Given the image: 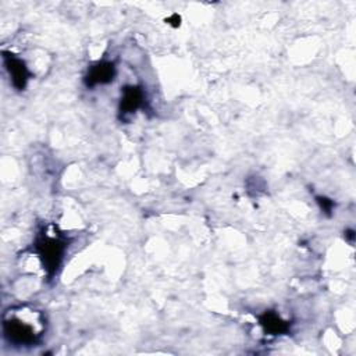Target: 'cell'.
I'll return each instance as SVG.
<instances>
[{
  "label": "cell",
  "mask_w": 356,
  "mask_h": 356,
  "mask_svg": "<svg viewBox=\"0 0 356 356\" xmlns=\"http://www.w3.org/2000/svg\"><path fill=\"white\" fill-rule=\"evenodd\" d=\"M43 314L26 306L10 307L3 316V332L6 339L15 346H32L44 332Z\"/></svg>",
  "instance_id": "obj_1"
},
{
  "label": "cell",
  "mask_w": 356,
  "mask_h": 356,
  "mask_svg": "<svg viewBox=\"0 0 356 356\" xmlns=\"http://www.w3.org/2000/svg\"><path fill=\"white\" fill-rule=\"evenodd\" d=\"M65 249L67 239L63 234H57L56 231H49L47 228H43L36 235L35 252L38 253L49 278H53L57 274L60 264L64 259Z\"/></svg>",
  "instance_id": "obj_2"
},
{
  "label": "cell",
  "mask_w": 356,
  "mask_h": 356,
  "mask_svg": "<svg viewBox=\"0 0 356 356\" xmlns=\"http://www.w3.org/2000/svg\"><path fill=\"white\" fill-rule=\"evenodd\" d=\"M3 61H4L6 70L10 75L11 85L17 90H24L28 83V79L31 78V72H29L26 64L19 57H17L15 54H11L8 51H3Z\"/></svg>",
  "instance_id": "obj_3"
},
{
  "label": "cell",
  "mask_w": 356,
  "mask_h": 356,
  "mask_svg": "<svg viewBox=\"0 0 356 356\" xmlns=\"http://www.w3.org/2000/svg\"><path fill=\"white\" fill-rule=\"evenodd\" d=\"M145 104V93L139 86H125L120 99V114L122 117L134 114Z\"/></svg>",
  "instance_id": "obj_4"
},
{
  "label": "cell",
  "mask_w": 356,
  "mask_h": 356,
  "mask_svg": "<svg viewBox=\"0 0 356 356\" xmlns=\"http://www.w3.org/2000/svg\"><path fill=\"white\" fill-rule=\"evenodd\" d=\"M114 75H115V67L111 61H99L88 70V74L85 76V83L88 88L108 83L113 81Z\"/></svg>",
  "instance_id": "obj_5"
},
{
  "label": "cell",
  "mask_w": 356,
  "mask_h": 356,
  "mask_svg": "<svg viewBox=\"0 0 356 356\" xmlns=\"http://www.w3.org/2000/svg\"><path fill=\"white\" fill-rule=\"evenodd\" d=\"M259 321L264 331L270 335H281L289 330V323L275 312H264L259 317Z\"/></svg>",
  "instance_id": "obj_6"
},
{
  "label": "cell",
  "mask_w": 356,
  "mask_h": 356,
  "mask_svg": "<svg viewBox=\"0 0 356 356\" xmlns=\"http://www.w3.org/2000/svg\"><path fill=\"white\" fill-rule=\"evenodd\" d=\"M317 203L320 204L321 210H324L325 213H330V211L332 210V207H334L332 200H330V199H327V197H321V196H318V197H317Z\"/></svg>",
  "instance_id": "obj_7"
}]
</instances>
